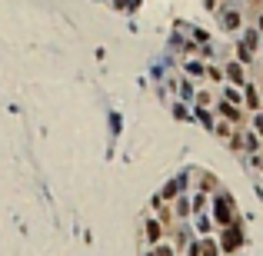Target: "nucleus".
Returning a JSON list of instances; mask_svg holds the SVG:
<instances>
[{
  "label": "nucleus",
  "mask_w": 263,
  "mask_h": 256,
  "mask_svg": "<svg viewBox=\"0 0 263 256\" xmlns=\"http://www.w3.org/2000/svg\"><path fill=\"white\" fill-rule=\"evenodd\" d=\"M210 220H213L216 230L240 223V216H237V203H233V196H230L227 190H216V193H213V203H210Z\"/></svg>",
  "instance_id": "f257e3e1"
},
{
  "label": "nucleus",
  "mask_w": 263,
  "mask_h": 256,
  "mask_svg": "<svg viewBox=\"0 0 263 256\" xmlns=\"http://www.w3.org/2000/svg\"><path fill=\"white\" fill-rule=\"evenodd\" d=\"M220 253L224 256H233L237 253L240 246H243V226L240 223H233V226H224V230H220Z\"/></svg>",
  "instance_id": "f03ea898"
},
{
  "label": "nucleus",
  "mask_w": 263,
  "mask_h": 256,
  "mask_svg": "<svg viewBox=\"0 0 263 256\" xmlns=\"http://www.w3.org/2000/svg\"><path fill=\"white\" fill-rule=\"evenodd\" d=\"M224 80L230 83V87H240V90H243V87L250 83L247 67L240 64V60H227V64H224Z\"/></svg>",
  "instance_id": "7ed1b4c3"
},
{
  "label": "nucleus",
  "mask_w": 263,
  "mask_h": 256,
  "mask_svg": "<svg viewBox=\"0 0 263 256\" xmlns=\"http://www.w3.org/2000/svg\"><path fill=\"white\" fill-rule=\"evenodd\" d=\"M213 113H216V120H227V123H233V127L243 123V107H233V104H227V100H216Z\"/></svg>",
  "instance_id": "20e7f679"
},
{
  "label": "nucleus",
  "mask_w": 263,
  "mask_h": 256,
  "mask_svg": "<svg viewBox=\"0 0 263 256\" xmlns=\"http://www.w3.org/2000/svg\"><path fill=\"white\" fill-rule=\"evenodd\" d=\"M163 233H167V226L160 223L153 213L144 216V240L150 243V246H157V243H163Z\"/></svg>",
  "instance_id": "39448f33"
},
{
  "label": "nucleus",
  "mask_w": 263,
  "mask_h": 256,
  "mask_svg": "<svg viewBox=\"0 0 263 256\" xmlns=\"http://www.w3.org/2000/svg\"><path fill=\"white\" fill-rule=\"evenodd\" d=\"M216 17H220V24H224L227 33H237L240 27H243V14L233 7H216Z\"/></svg>",
  "instance_id": "423d86ee"
},
{
  "label": "nucleus",
  "mask_w": 263,
  "mask_h": 256,
  "mask_svg": "<svg viewBox=\"0 0 263 256\" xmlns=\"http://www.w3.org/2000/svg\"><path fill=\"white\" fill-rule=\"evenodd\" d=\"M187 180H190V176H177V180H170V183H167V186H163V190L157 193V200H163V203H173L177 196H180V193L187 190V186H184Z\"/></svg>",
  "instance_id": "0eeeda50"
},
{
  "label": "nucleus",
  "mask_w": 263,
  "mask_h": 256,
  "mask_svg": "<svg viewBox=\"0 0 263 256\" xmlns=\"http://www.w3.org/2000/svg\"><path fill=\"white\" fill-rule=\"evenodd\" d=\"M243 110H250V113H260L263 110V96H260V90H256L253 80L243 87Z\"/></svg>",
  "instance_id": "6e6552de"
},
{
  "label": "nucleus",
  "mask_w": 263,
  "mask_h": 256,
  "mask_svg": "<svg viewBox=\"0 0 263 256\" xmlns=\"http://www.w3.org/2000/svg\"><path fill=\"white\" fill-rule=\"evenodd\" d=\"M170 210H173V220H187V216H193V207H190V196H187V193H180V196L170 203Z\"/></svg>",
  "instance_id": "1a4fd4ad"
},
{
  "label": "nucleus",
  "mask_w": 263,
  "mask_h": 256,
  "mask_svg": "<svg viewBox=\"0 0 263 256\" xmlns=\"http://www.w3.org/2000/svg\"><path fill=\"white\" fill-rule=\"evenodd\" d=\"M190 176L197 180V190H200V193H216V190H220L216 176H210V173H190Z\"/></svg>",
  "instance_id": "9d476101"
},
{
  "label": "nucleus",
  "mask_w": 263,
  "mask_h": 256,
  "mask_svg": "<svg viewBox=\"0 0 263 256\" xmlns=\"http://www.w3.org/2000/svg\"><path fill=\"white\" fill-rule=\"evenodd\" d=\"M260 40H263V33L256 30V27H247V30H243V47H250V50H260Z\"/></svg>",
  "instance_id": "9b49d317"
},
{
  "label": "nucleus",
  "mask_w": 263,
  "mask_h": 256,
  "mask_svg": "<svg viewBox=\"0 0 263 256\" xmlns=\"http://www.w3.org/2000/svg\"><path fill=\"white\" fill-rule=\"evenodd\" d=\"M220 100H227V104H233V107H243V90L224 83V96H220Z\"/></svg>",
  "instance_id": "f8f14e48"
},
{
  "label": "nucleus",
  "mask_w": 263,
  "mask_h": 256,
  "mask_svg": "<svg viewBox=\"0 0 263 256\" xmlns=\"http://www.w3.org/2000/svg\"><path fill=\"white\" fill-rule=\"evenodd\" d=\"M200 256H224L220 253V243L210 240V236H203V240H200Z\"/></svg>",
  "instance_id": "ddd939ff"
},
{
  "label": "nucleus",
  "mask_w": 263,
  "mask_h": 256,
  "mask_svg": "<svg viewBox=\"0 0 263 256\" xmlns=\"http://www.w3.org/2000/svg\"><path fill=\"white\" fill-rule=\"evenodd\" d=\"M233 130H237V127H233V123H227V120H216V123H213V133L220 136L224 143H227V140L233 136Z\"/></svg>",
  "instance_id": "4468645a"
},
{
  "label": "nucleus",
  "mask_w": 263,
  "mask_h": 256,
  "mask_svg": "<svg viewBox=\"0 0 263 256\" xmlns=\"http://www.w3.org/2000/svg\"><path fill=\"white\" fill-rule=\"evenodd\" d=\"M190 207H193V213H207V207H210V200H207V193H193L190 196Z\"/></svg>",
  "instance_id": "2eb2a0df"
},
{
  "label": "nucleus",
  "mask_w": 263,
  "mask_h": 256,
  "mask_svg": "<svg viewBox=\"0 0 263 256\" xmlns=\"http://www.w3.org/2000/svg\"><path fill=\"white\" fill-rule=\"evenodd\" d=\"M243 150H250V153L260 150V136H256L253 130H247V127H243Z\"/></svg>",
  "instance_id": "dca6fc26"
},
{
  "label": "nucleus",
  "mask_w": 263,
  "mask_h": 256,
  "mask_svg": "<svg viewBox=\"0 0 263 256\" xmlns=\"http://www.w3.org/2000/svg\"><path fill=\"white\" fill-rule=\"evenodd\" d=\"M213 93H210V90H200L197 93V110H213Z\"/></svg>",
  "instance_id": "f3484780"
},
{
  "label": "nucleus",
  "mask_w": 263,
  "mask_h": 256,
  "mask_svg": "<svg viewBox=\"0 0 263 256\" xmlns=\"http://www.w3.org/2000/svg\"><path fill=\"white\" fill-rule=\"evenodd\" d=\"M203 77H207L210 83H216V87H220V83H227V80H224V67H213V64H207V73H203Z\"/></svg>",
  "instance_id": "a211bd4d"
},
{
  "label": "nucleus",
  "mask_w": 263,
  "mask_h": 256,
  "mask_svg": "<svg viewBox=\"0 0 263 256\" xmlns=\"http://www.w3.org/2000/svg\"><path fill=\"white\" fill-rule=\"evenodd\" d=\"M233 60H240L243 67H250V64H253V50L243 47V43H237V57H233Z\"/></svg>",
  "instance_id": "6ab92c4d"
},
{
  "label": "nucleus",
  "mask_w": 263,
  "mask_h": 256,
  "mask_svg": "<svg viewBox=\"0 0 263 256\" xmlns=\"http://www.w3.org/2000/svg\"><path fill=\"white\" fill-rule=\"evenodd\" d=\"M187 73H190V77H203V73H207V64H200V60H187Z\"/></svg>",
  "instance_id": "aec40b11"
},
{
  "label": "nucleus",
  "mask_w": 263,
  "mask_h": 256,
  "mask_svg": "<svg viewBox=\"0 0 263 256\" xmlns=\"http://www.w3.org/2000/svg\"><path fill=\"white\" fill-rule=\"evenodd\" d=\"M197 120L203 123L207 130H213V123H216V113H213V110H197Z\"/></svg>",
  "instance_id": "412c9836"
},
{
  "label": "nucleus",
  "mask_w": 263,
  "mask_h": 256,
  "mask_svg": "<svg viewBox=\"0 0 263 256\" xmlns=\"http://www.w3.org/2000/svg\"><path fill=\"white\" fill-rule=\"evenodd\" d=\"M197 230H200V233H213L216 226H213V220H210L207 213H200V216H197Z\"/></svg>",
  "instance_id": "4be33fe9"
},
{
  "label": "nucleus",
  "mask_w": 263,
  "mask_h": 256,
  "mask_svg": "<svg viewBox=\"0 0 263 256\" xmlns=\"http://www.w3.org/2000/svg\"><path fill=\"white\" fill-rule=\"evenodd\" d=\"M150 253H153V256H177V249H173V243H157Z\"/></svg>",
  "instance_id": "5701e85b"
},
{
  "label": "nucleus",
  "mask_w": 263,
  "mask_h": 256,
  "mask_svg": "<svg viewBox=\"0 0 263 256\" xmlns=\"http://www.w3.org/2000/svg\"><path fill=\"white\" fill-rule=\"evenodd\" d=\"M253 133L263 140V110H260V113H253Z\"/></svg>",
  "instance_id": "b1692460"
},
{
  "label": "nucleus",
  "mask_w": 263,
  "mask_h": 256,
  "mask_svg": "<svg viewBox=\"0 0 263 256\" xmlns=\"http://www.w3.org/2000/svg\"><path fill=\"white\" fill-rule=\"evenodd\" d=\"M173 113H177V117H180V120H190V113L184 110V104H177V107H173Z\"/></svg>",
  "instance_id": "393cba45"
},
{
  "label": "nucleus",
  "mask_w": 263,
  "mask_h": 256,
  "mask_svg": "<svg viewBox=\"0 0 263 256\" xmlns=\"http://www.w3.org/2000/svg\"><path fill=\"white\" fill-rule=\"evenodd\" d=\"M187 256H200V240H193L190 246H187Z\"/></svg>",
  "instance_id": "a878e982"
},
{
  "label": "nucleus",
  "mask_w": 263,
  "mask_h": 256,
  "mask_svg": "<svg viewBox=\"0 0 263 256\" xmlns=\"http://www.w3.org/2000/svg\"><path fill=\"white\" fill-rule=\"evenodd\" d=\"M180 93H184V96H193V87H190L187 80H180Z\"/></svg>",
  "instance_id": "bb28decb"
},
{
  "label": "nucleus",
  "mask_w": 263,
  "mask_h": 256,
  "mask_svg": "<svg viewBox=\"0 0 263 256\" xmlns=\"http://www.w3.org/2000/svg\"><path fill=\"white\" fill-rule=\"evenodd\" d=\"M250 4H253V7H260V4H263V0H250Z\"/></svg>",
  "instance_id": "cd10ccee"
},
{
  "label": "nucleus",
  "mask_w": 263,
  "mask_h": 256,
  "mask_svg": "<svg viewBox=\"0 0 263 256\" xmlns=\"http://www.w3.org/2000/svg\"><path fill=\"white\" fill-rule=\"evenodd\" d=\"M260 60H263V40H260Z\"/></svg>",
  "instance_id": "c85d7f7f"
}]
</instances>
